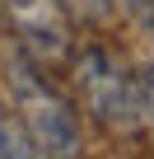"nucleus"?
Returning <instances> with one entry per match:
<instances>
[{"mask_svg":"<svg viewBox=\"0 0 154 159\" xmlns=\"http://www.w3.org/2000/svg\"><path fill=\"white\" fill-rule=\"evenodd\" d=\"M47 66H37L19 42L5 47V75H10V98L19 112V126L28 131L33 150L42 159H80L84 154V122L75 112V103L42 75Z\"/></svg>","mask_w":154,"mask_h":159,"instance_id":"f257e3e1","label":"nucleus"},{"mask_svg":"<svg viewBox=\"0 0 154 159\" xmlns=\"http://www.w3.org/2000/svg\"><path fill=\"white\" fill-rule=\"evenodd\" d=\"M75 89H80L84 112L108 126V131H135L140 108H135V75L108 52V47H84L75 52Z\"/></svg>","mask_w":154,"mask_h":159,"instance_id":"f03ea898","label":"nucleus"},{"mask_svg":"<svg viewBox=\"0 0 154 159\" xmlns=\"http://www.w3.org/2000/svg\"><path fill=\"white\" fill-rule=\"evenodd\" d=\"M10 38L47 70L75 61V19L61 0H0Z\"/></svg>","mask_w":154,"mask_h":159,"instance_id":"7ed1b4c3","label":"nucleus"},{"mask_svg":"<svg viewBox=\"0 0 154 159\" xmlns=\"http://www.w3.org/2000/svg\"><path fill=\"white\" fill-rule=\"evenodd\" d=\"M0 159H37L28 131L19 126V117H10L5 98H0Z\"/></svg>","mask_w":154,"mask_h":159,"instance_id":"20e7f679","label":"nucleus"},{"mask_svg":"<svg viewBox=\"0 0 154 159\" xmlns=\"http://www.w3.org/2000/svg\"><path fill=\"white\" fill-rule=\"evenodd\" d=\"M75 24H108L117 14V0H61Z\"/></svg>","mask_w":154,"mask_h":159,"instance_id":"39448f33","label":"nucleus"},{"mask_svg":"<svg viewBox=\"0 0 154 159\" xmlns=\"http://www.w3.org/2000/svg\"><path fill=\"white\" fill-rule=\"evenodd\" d=\"M135 108H140V126H154V61L135 70Z\"/></svg>","mask_w":154,"mask_h":159,"instance_id":"423d86ee","label":"nucleus"},{"mask_svg":"<svg viewBox=\"0 0 154 159\" xmlns=\"http://www.w3.org/2000/svg\"><path fill=\"white\" fill-rule=\"evenodd\" d=\"M121 5L131 10V19H135V24L145 28V38L154 42V0H121Z\"/></svg>","mask_w":154,"mask_h":159,"instance_id":"0eeeda50","label":"nucleus"}]
</instances>
